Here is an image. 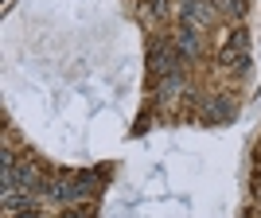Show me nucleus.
<instances>
[{
  "mask_svg": "<svg viewBox=\"0 0 261 218\" xmlns=\"http://www.w3.org/2000/svg\"><path fill=\"white\" fill-rule=\"evenodd\" d=\"M172 63H175V47L172 43H156L152 54H148V70H152V74H168Z\"/></svg>",
  "mask_w": 261,
  "mask_h": 218,
  "instance_id": "f257e3e1",
  "label": "nucleus"
},
{
  "mask_svg": "<svg viewBox=\"0 0 261 218\" xmlns=\"http://www.w3.org/2000/svg\"><path fill=\"white\" fill-rule=\"evenodd\" d=\"M207 20H211V4L207 0H187L184 4V28H207Z\"/></svg>",
  "mask_w": 261,
  "mask_h": 218,
  "instance_id": "f03ea898",
  "label": "nucleus"
},
{
  "mask_svg": "<svg viewBox=\"0 0 261 218\" xmlns=\"http://www.w3.org/2000/svg\"><path fill=\"white\" fill-rule=\"evenodd\" d=\"M222 63H238L242 70H246V32H238V35L226 43V51H222Z\"/></svg>",
  "mask_w": 261,
  "mask_h": 218,
  "instance_id": "7ed1b4c3",
  "label": "nucleus"
},
{
  "mask_svg": "<svg viewBox=\"0 0 261 218\" xmlns=\"http://www.w3.org/2000/svg\"><path fill=\"white\" fill-rule=\"evenodd\" d=\"M179 86H184V74H179V70H168L164 82H160V101H168L172 94H179Z\"/></svg>",
  "mask_w": 261,
  "mask_h": 218,
  "instance_id": "20e7f679",
  "label": "nucleus"
},
{
  "mask_svg": "<svg viewBox=\"0 0 261 218\" xmlns=\"http://www.w3.org/2000/svg\"><path fill=\"white\" fill-rule=\"evenodd\" d=\"M28 207H32V199L23 195V191H12V187H4V210H8V214H12V210H28Z\"/></svg>",
  "mask_w": 261,
  "mask_h": 218,
  "instance_id": "39448f33",
  "label": "nucleus"
},
{
  "mask_svg": "<svg viewBox=\"0 0 261 218\" xmlns=\"http://www.w3.org/2000/svg\"><path fill=\"white\" fill-rule=\"evenodd\" d=\"M195 43H199L195 28H184V32H179V54H187V59H191V54H195Z\"/></svg>",
  "mask_w": 261,
  "mask_h": 218,
  "instance_id": "423d86ee",
  "label": "nucleus"
},
{
  "mask_svg": "<svg viewBox=\"0 0 261 218\" xmlns=\"http://www.w3.org/2000/svg\"><path fill=\"white\" fill-rule=\"evenodd\" d=\"M12 183H20V187H35L39 183V172L35 168H16V179Z\"/></svg>",
  "mask_w": 261,
  "mask_h": 218,
  "instance_id": "0eeeda50",
  "label": "nucleus"
},
{
  "mask_svg": "<svg viewBox=\"0 0 261 218\" xmlns=\"http://www.w3.org/2000/svg\"><path fill=\"white\" fill-rule=\"evenodd\" d=\"M230 117H234L230 101H215V105H211V113H207V121H230Z\"/></svg>",
  "mask_w": 261,
  "mask_h": 218,
  "instance_id": "6e6552de",
  "label": "nucleus"
}]
</instances>
